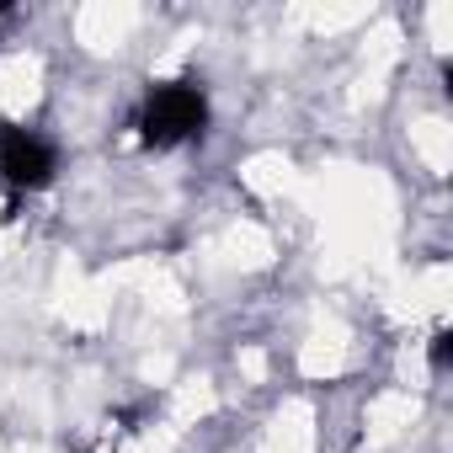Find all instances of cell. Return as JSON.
<instances>
[{
    "label": "cell",
    "instance_id": "obj_1",
    "mask_svg": "<svg viewBox=\"0 0 453 453\" xmlns=\"http://www.w3.org/2000/svg\"><path fill=\"white\" fill-rule=\"evenodd\" d=\"M203 128H208V96L197 81H165L139 107V134L155 150H176V144L197 139Z\"/></svg>",
    "mask_w": 453,
    "mask_h": 453
},
{
    "label": "cell",
    "instance_id": "obj_2",
    "mask_svg": "<svg viewBox=\"0 0 453 453\" xmlns=\"http://www.w3.org/2000/svg\"><path fill=\"white\" fill-rule=\"evenodd\" d=\"M59 171V155L49 139L27 134L22 123H0V176H6L17 192H38L49 187Z\"/></svg>",
    "mask_w": 453,
    "mask_h": 453
},
{
    "label": "cell",
    "instance_id": "obj_3",
    "mask_svg": "<svg viewBox=\"0 0 453 453\" xmlns=\"http://www.w3.org/2000/svg\"><path fill=\"white\" fill-rule=\"evenodd\" d=\"M448 363H453V336H448V331H437V336H432V368L442 373Z\"/></svg>",
    "mask_w": 453,
    "mask_h": 453
}]
</instances>
